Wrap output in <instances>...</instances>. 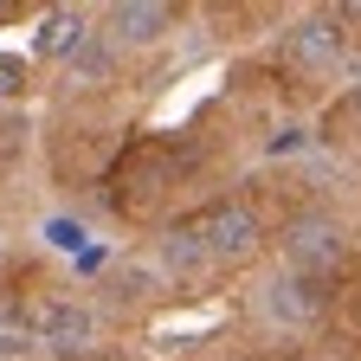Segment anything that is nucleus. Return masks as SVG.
Wrapping results in <instances>:
<instances>
[{
    "mask_svg": "<svg viewBox=\"0 0 361 361\" xmlns=\"http://www.w3.org/2000/svg\"><path fill=\"white\" fill-rule=\"evenodd\" d=\"M32 336L52 342V348H90V342H97V310L78 303V297H52V303H39Z\"/></svg>",
    "mask_w": 361,
    "mask_h": 361,
    "instance_id": "obj_5",
    "label": "nucleus"
},
{
    "mask_svg": "<svg viewBox=\"0 0 361 361\" xmlns=\"http://www.w3.org/2000/svg\"><path fill=\"white\" fill-rule=\"evenodd\" d=\"M161 264L174 271V278H194V271H207L213 258H207V252H200V245H194V239L180 233V226H174V233L161 239Z\"/></svg>",
    "mask_w": 361,
    "mask_h": 361,
    "instance_id": "obj_10",
    "label": "nucleus"
},
{
    "mask_svg": "<svg viewBox=\"0 0 361 361\" xmlns=\"http://www.w3.org/2000/svg\"><path fill=\"white\" fill-rule=\"evenodd\" d=\"M284 52L303 65V71H336L342 52H348V39H342V20L336 13H310L284 32Z\"/></svg>",
    "mask_w": 361,
    "mask_h": 361,
    "instance_id": "obj_4",
    "label": "nucleus"
},
{
    "mask_svg": "<svg viewBox=\"0 0 361 361\" xmlns=\"http://www.w3.org/2000/svg\"><path fill=\"white\" fill-rule=\"evenodd\" d=\"M342 252H348L342 226L323 219V213H310V219L284 226V258H290V271H303V278H323V271H336Z\"/></svg>",
    "mask_w": 361,
    "mask_h": 361,
    "instance_id": "obj_3",
    "label": "nucleus"
},
{
    "mask_svg": "<svg viewBox=\"0 0 361 361\" xmlns=\"http://www.w3.org/2000/svg\"><path fill=\"white\" fill-rule=\"evenodd\" d=\"M20 90H26V59L20 52H0V104L20 97Z\"/></svg>",
    "mask_w": 361,
    "mask_h": 361,
    "instance_id": "obj_11",
    "label": "nucleus"
},
{
    "mask_svg": "<svg viewBox=\"0 0 361 361\" xmlns=\"http://www.w3.org/2000/svg\"><path fill=\"white\" fill-rule=\"evenodd\" d=\"M329 310V290L323 278H303V271H278V278L258 284V316L278 329H310L316 316Z\"/></svg>",
    "mask_w": 361,
    "mask_h": 361,
    "instance_id": "obj_2",
    "label": "nucleus"
},
{
    "mask_svg": "<svg viewBox=\"0 0 361 361\" xmlns=\"http://www.w3.org/2000/svg\"><path fill=\"white\" fill-rule=\"evenodd\" d=\"M180 233H188L213 264H226V258H245L258 245V213L239 207V200H219V207H207L194 219H180Z\"/></svg>",
    "mask_w": 361,
    "mask_h": 361,
    "instance_id": "obj_1",
    "label": "nucleus"
},
{
    "mask_svg": "<svg viewBox=\"0 0 361 361\" xmlns=\"http://www.w3.org/2000/svg\"><path fill=\"white\" fill-rule=\"evenodd\" d=\"M32 348H39V336H32V316L0 303V361H26Z\"/></svg>",
    "mask_w": 361,
    "mask_h": 361,
    "instance_id": "obj_9",
    "label": "nucleus"
},
{
    "mask_svg": "<svg viewBox=\"0 0 361 361\" xmlns=\"http://www.w3.org/2000/svg\"><path fill=\"white\" fill-rule=\"evenodd\" d=\"M348 104H355V116H361V84H355V97H348Z\"/></svg>",
    "mask_w": 361,
    "mask_h": 361,
    "instance_id": "obj_14",
    "label": "nucleus"
},
{
    "mask_svg": "<svg viewBox=\"0 0 361 361\" xmlns=\"http://www.w3.org/2000/svg\"><path fill=\"white\" fill-rule=\"evenodd\" d=\"M45 239H52L59 252H78V245H84V226H71V219H52V226H45Z\"/></svg>",
    "mask_w": 361,
    "mask_h": 361,
    "instance_id": "obj_13",
    "label": "nucleus"
},
{
    "mask_svg": "<svg viewBox=\"0 0 361 361\" xmlns=\"http://www.w3.org/2000/svg\"><path fill=\"white\" fill-rule=\"evenodd\" d=\"M264 149H271V155H303V149H310V129H303V123H284Z\"/></svg>",
    "mask_w": 361,
    "mask_h": 361,
    "instance_id": "obj_12",
    "label": "nucleus"
},
{
    "mask_svg": "<svg viewBox=\"0 0 361 361\" xmlns=\"http://www.w3.org/2000/svg\"><path fill=\"white\" fill-rule=\"evenodd\" d=\"M65 71H71V84H110V71H116V45H110L104 32H90L78 52L65 59Z\"/></svg>",
    "mask_w": 361,
    "mask_h": 361,
    "instance_id": "obj_7",
    "label": "nucleus"
},
{
    "mask_svg": "<svg viewBox=\"0 0 361 361\" xmlns=\"http://www.w3.org/2000/svg\"><path fill=\"white\" fill-rule=\"evenodd\" d=\"M104 26H110V32H104L110 45H155V39H168L174 13L155 7V0H123V7L104 13Z\"/></svg>",
    "mask_w": 361,
    "mask_h": 361,
    "instance_id": "obj_6",
    "label": "nucleus"
},
{
    "mask_svg": "<svg viewBox=\"0 0 361 361\" xmlns=\"http://www.w3.org/2000/svg\"><path fill=\"white\" fill-rule=\"evenodd\" d=\"M84 39H90V20L84 13H52L45 32H39V59H71Z\"/></svg>",
    "mask_w": 361,
    "mask_h": 361,
    "instance_id": "obj_8",
    "label": "nucleus"
}]
</instances>
